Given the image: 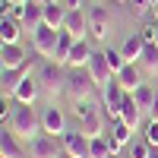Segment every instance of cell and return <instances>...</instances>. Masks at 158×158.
<instances>
[{"label": "cell", "mask_w": 158, "mask_h": 158, "mask_svg": "<svg viewBox=\"0 0 158 158\" xmlns=\"http://www.w3.org/2000/svg\"><path fill=\"white\" fill-rule=\"evenodd\" d=\"M104 57H108V63H111L114 76H117V73H120V70L127 67V63H130V60H127V57L120 54V48H108V51H104Z\"/></svg>", "instance_id": "28"}, {"label": "cell", "mask_w": 158, "mask_h": 158, "mask_svg": "<svg viewBox=\"0 0 158 158\" xmlns=\"http://www.w3.org/2000/svg\"><path fill=\"white\" fill-rule=\"evenodd\" d=\"M0 63H3V70L25 67V63H29V54L22 51V44H3V51H0Z\"/></svg>", "instance_id": "14"}, {"label": "cell", "mask_w": 158, "mask_h": 158, "mask_svg": "<svg viewBox=\"0 0 158 158\" xmlns=\"http://www.w3.org/2000/svg\"><path fill=\"white\" fill-rule=\"evenodd\" d=\"M60 139H63V152H67V158H89L92 139H89L85 133H79V130H67Z\"/></svg>", "instance_id": "7"}, {"label": "cell", "mask_w": 158, "mask_h": 158, "mask_svg": "<svg viewBox=\"0 0 158 158\" xmlns=\"http://www.w3.org/2000/svg\"><path fill=\"white\" fill-rule=\"evenodd\" d=\"M63 29H67L73 38H85V32H89V13L85 10H70Z\"/></svg>", "instance_id": "13"}, {"label": "cell", "mask_w": 158, "mask_h": 158, "mask_svg": "<svg viewBox=\"0 0 158 158\" xmlns=\"http://www.w3.org/2000/svg\"><path fill=\"white\" fill-rule=\"evenodd\" d=\"M139 35H142V41H146V44H155V38H158V22H146Z\"/></svg>", "instance_id": "32"}, {"label": "cell", "mask_w": 158, "mask_h": 158, "mask_svg": "<svg viewBox=\"0 0 158 158\" xmlns=\"http://www.w3.org/2000/svg\"><path fill=\"white\" fill-rule=\"evenodd\" d=\"M89 32L92 38H98V41H104V38L111 35V16L104 6H92L89 10Z\"/></svg>", "instance_id": "9"}, {"label": "cell", "mask_w": 158, "mask_h": 158, "mask_svg": "<svg viewBox=\"0 0 158 158\" xmlns=\"http://www.w3.org/2000/svg\"><path fill=\"white\" fill-rule=\"evenodd\" d=\"M127 95H130V92H127L120 82H117V76H114L111 82L101 89V104L108 108V117H111V120H117V117H120V108H123Z\"/></svg>", "instance_id": "5"}, {"label": "cell", "mask_w": 158, "mask_h": 158, "mask_svg": "<svg viewBox=\"0 0 158 158\" xmlns=\"http://www.w3.org/2000/svg\"><path fill=\"white\" fill-rule=\"evenodd\" d=\"M29 67L32 63H25V67H13V70H3V76H0V82H3V95L13 98V92H16V85L22 82L25 76H29Z\"/></svg>", "instance_id": "17"}, {"label": "cell", "mask_w": 158, "mask_h": 158, "mask_svg": "<svg viewBox=\"0 0 158 158\" xmlns=\"http://www.w3.org/2000/svg\"><path fill=\"white\" fill-rule=\"evenodd\" d=\"M139 70L142 76H158V44H146V51L139 57Z\"/></svg>", "instance_id": "24"}, {"label": "cell", "mask_w": 158, "mask_h": 158, "mask_svg": "<svg viewBox=\"0 0 158 158\" xmlns=\"http://www.w3.org/2000/svg\"><path fill=\"white\" fill-rule=\"evenodd\" d=\"M89 73H92V79H95V85L98 89H104L114 79V70H111V63H108V57H104V51H98V54H92V60H89V67H85Z\"/></svg>", "instance_id": "8"}, {"label": "cell", "mask_w": 158, "mask_h": 158, "mask_svg": "<svg viewBox=\"0 0 158 158\" xmlns=\"http://www.w3.org/2000/svg\"><path fill=\"white\" fill-rule=\"evenodd\" d=\"M111 133H114V139L120 142V146H130V142H133V133H136V130H133V127H127V123H120V120H114Z\"/></svg>", "instance_id": "26"}, {"label": "cell", "mask_w": 158, "mask_h": 158, "mask_svg": "<svg viewBox=\"0 0 158 158\" xmlns=\"http://www.w3.org/2000/svg\"><path fill=\"white\" fill-rule=\"evenodd\" d=\"M38 95H41V85H38V76H32V73L16 85V92H13V98H16L19 104H35Z\"/></svg>", "instance_id": "11"}, {"label": "cell", "mask_w": 158, "mask_h": 158, "mask_svg": "<svg viewBox=\"0 0 158 158\" xmlns=\"http://www.w3.org/2000/svg\"><path fill=\"white\" fill-rule=\"evenodd\" d=\"M142 139H146L152 149H158V117H149V120H146V133H142Z\"/></svg>", "instance_id": "29"}, {"label": "cell", "mask_w": 158, "mask_h": 158, "mask_svg": "<svg viewBox=\"0 0 158 158\" xmlns=\"http://www.w3.org/2000/svg\"><path fill=\"white\" fill-rule=\"evenodd\" d=\"M79 133H85L89 139H95V136H104V133H108V130H104V111L98 108L95 114H89L85 117V120H79Z\"/></svg>", "instance_id": "15"}, {"label": "cell", "mask_w": 158, "mask_h": 158, "mask_svg": "<svg viewBox=\"0 0 158 158\" xmlns=\"http://www.w3.org/2000/svg\"><path fill=\"white\" fill-rule=\"evenodd\" d=\"M155 92H158V89H152V85H146V82H142V85L133 92L136 104H139L142 111H149V114H152V108H155Z\"/></svg>", "instance_id": "25"}, {"label": "cell", "mask_w": 158, "mask_h": 158, "mask_svg": "<svg viewBox=\"0 0 158 158\" xmlns=\"http://www.w3.org/2000/svg\"><path fill=\"white\" fill-rule=\"evenodd\" d=\"M41 3H54V0H41Z\"/></svg>", "instance_id": "37"}, {"label": "cell", "mask_w": 158, "mask_h": 158, "mask_svg": "<svg viewBox=\"0 0 158 158\" xmlns=\"http://www.w3.org/2000/svg\"><path fill=\"white\" fill-rule=\"evenodd\" d=\"M67 10H82V0H60Z\"/></svg>", "instance_id": "33"}, {"label": "cell", "mask_w": 158, "mask_h": 158, "mask_svg": "<svg viewBox=\"0 0 158 158\" xmlns=\"http://www.w3.org/2000/svg\"><path fill=\"white\" fill-rule=\"evenodd\" d=\"M29 158H67V152H63V139L41 130L35 139H29Z\"/></svg>", "instance_id": "4"}, {"label": "cell", "mask_w": 158, "mask_h": 158, "mask_svg": "<svg viewBox=\"0 0 158 158\" xmlns=\"http://www.w3.org/2000/svg\"><path fill=\"white\" fill-rule=\"evenodd\" d=\"M0 158H29V152L19 146V136L13 130H6V127L0 133Z\"/></svg>", "instance_id": "12"}, {"label": "cell", "mask_w": 158, "mask_h": 158, "mask_svg": "<svg viewBox=\"0 0 158 158\" xmlns=\"http://www.w3.org/2000/svg\"><path fill=\"white\" fill-rule=\"evenodd\" d=\"M95 111H98L95 101H76V104H73V117H76V120H85V117L95 114Z\"/></svg>", "instance_id": "30"}, {"label": "cell", "mask_w": 158, "mask_h": 158, "mask_svg": "<svg viewBox=\"0 0 158 158\" xmlns=\"http://www.w3.org/2000/svg\"><path fill=\"white\" fill-rule=\"evenodd\" d=\"M155 44H158V38H155Z\"/></svg>", "instance_id": "39"}, {"label": "cell", "mask_w": 158, "mask_h": 158, "mask_svg": "<svg viewBox=\"0 0 158 158\" xmlns=\"http://www.w3.org/2000/svg\"><path fill=\"white\" fill-rule=\"evenodd\" d=\"M152 19L158 22V0H155V3H152Z\"/></svg>", "instance_id": "34"}, {"label": "cell", "mask_w": 158, "mask_h": 158, "mask_svg": "<svg viewBox=\"0 0 158 158\" xmlns=\"http://www.w3.org/2000/svg\"><path fill=\"white\" fill-rule=\"evenodd\" d=\"M149 158H158V149H152V155H149Z\"/></svg>", "instance_id": "36"}, {"label": "cell", "mask_w": 158, "mask_h": 158, "mask_svg": "<svg viewBox=\"0 0 158 158\" xmlns=\"http://www.w3.org/2000/svg\"><path fill=\"white\" fill-rule=\"evenodd\" d=\"M10 130L16 136H22V139H35L38 133H41V117L35 114L32 104H19L16 101V108H13V114H10Z\"/></svg>", "instance_id": "1"}, {"label": "cell", "mask_w": 158, "mask_h": 158, "mask_svg": "<svg viewBox=\"0 0 158 158\" xmlns=\"http://www.w3.org/2000/svg\"><path fill=\"white\" fill-rule=\"evenodd\" d=\"M89 158H114V155H111V146H108V136H95V139H92Z\"/></svg>", "instance_id": "27"}, {"label": "cell", "mask_w": 158, "mask_h": 158, "mask_svg": "<svg viewBox=\"0 0 158 158\" xmlns=\"http://www.w3.org/2000/svg\"><path fill=\"white\" fill-rule=\"evenodd\" d=\"M60 32H63V29H60ZM60 32H57V29H48V25L35 29V32H32V48H35V54L44 57V60H51V57H54V51H57Z\"/></svg>", "instance_id": "6"}, {"label": "cell", "mask_w": 158, "mask_h": 158, "mask_svg": "<svg viewBox=\"0 0 158 158\" xmlns=\"http://www.w3.org/2000/svg\"><path fill=\"white\" fill-rule=\"evenodd\" d=\"M22 25H25V29H32V32L44 25V3H41V0H32V3H25Z\"/></svg>", "instance_id": "21"}, {"label": "cell", "mask_w": 158, "mask_h": 158, "mask_svg": "<svg viewBox=\"0 0 158 158\" xmlns=\"http://www.w3.org/2000/svg\"><path fill=\"white\" fill-rule=\"evenodd\" d=\"M35 76H38V85H41V92H44L48 98L67 95V73L60 70V63H51V60H48Z\"/></svg>", "instance_id": "3"}, {"label": "cell", "mask_w": 158, "mask_h": 158, "mask_svg": "<svg viewBox=\"0 0 158 158\" xmlns=\"http://www.w3.org/2000/svg\"><path fill=\"white\" fill-rule=\"evenodd\" d=\"M117 3H130V0H117Z\"/></svg>", "instance_id": "38"}, {"label": "cell", "mask_w": 158, "mask_h": 158, "mask_svg": "<svg viewBox=\"0 0 158 158\" xmlns=\"http://www.w3.org/2000/svg\"><path fill=\"white\" fill-rule=\"evenodd\" d=\"M152 155V146L146 139H136V142H130V158H149Z\"/></svg>", "instance_id": "31"}, {"label": "cell", "mask_w": 158, "mask_h": 158, "mask_svg": "<svg viewBox=\"0 0 158 158\" xmlns=\"http://www.w3.org/2000/svg\"><path fill=\"white\" fill-rule=\"evenodd\" d=\"M41 130H44V133H54V136H63V133H67V114H63L57 104L44 108V114H41Z\"/></svg>", "instance_id": "10"}, {"label": "cell", "mask_w": 158, "mask_h": 158, "mask_svg": "<svg viewBox=\"0 0 158 158\" xmlns=\"http://www.w3.org/2000/svg\"><path fill=\"white\" fill-rule=\"evenodd\" d=\"M142 51H146V41H142V35H130L127 41L120 44V54H123V57H127L130 63H139Z\"/></svg>", "instance_id": "23"}, {"label": "cell", "mask_w": 158, "mask_h": 158, "mask_svg": "<svg viewBox=\"0 0 158 158\" xmlns=\"http://www.w3.org/2000/svg\"><path fill=\"white\" fill-rule=\"evenodd\" d=\"M67 6H63L60 3V0H54V3H44V25H48V29H63V22H67Z\"/></svg>", "instance_id": "16"}, {"label": "cell", "mask_w": 158, "mask_h": 158, "mask_svg": "<svg viewBox=\"0 0 158 158\" xmlns=\"http://www.w3.org/2000/svg\"><path fill=\"white\" fill-rule=\"evenodd\" d=\"M95 79H92V73L85 67H70L67 73V98L76 104V101H92V95H95Z\"/></svg>", "instance_id": "2"}, {"label": "cell", "mask_w": 158, "mask_h": 158, "mask_svg": "<svg viewBox=\"0 0 158 158\" xmlns=\"http://www.w3.org/2000/svg\"><path fill=\"white\" fill-rule=\"evenodd\" d=\"M117 82H120L127 92H136L142 85V70H139V63H127V67L117 73Z\"/></svg>", "instance_id": "20"}, {"label": "cell", "mask_w": 158, "mask_h": 158, "mask_svg": "<svg viewBox=\"0 0 158 158\" xmlns=\"http://www.w3.org/2000/svg\"><path fill=\"white\" fill-rule=\"evenodd\" d=\"M6 3H16V6H25V3H32V0H6Z\"/></svg>", "instance_id": "35"}, {"label": "cell", "mask_w": 158, "mask_h": 158, "mask_svg": "<svg viewBox=\"0 0 158 158\" xmlns=\"http://www.w3.org/2000/svg\"><path fill=\"white\" fill-rule=\"evenodd\" d=\"M120 123H127V127H139V120H142V108L136 104V98H133V92L127 95V101H123V108H120V117H117Z\"/></svg>", "instance_id": "19"}, {"label": "cell", "mask_w": 158, "mask_h": 158, "mask_svg": "<svg viewBox=\"0 0 158 158\" xmlns=\"http://www.w3.org/2000/svg\"><path fill=\"white\" fill-rule=\"evenodd\" d=\"M92 54H95V51L89 48V41H85V38H76V44H73V51H70V60H67V67H89Z\"/></svg>", "instance_id": "22"}, {"label": "cell", "mask_w": 158, "mask_h": 158, "mask_svg": "<svg viewBox=\"0 0 158 158\" xmlns=\"http://www.w3.org/2000/svg\"><path fill=\"white\" fill-rule=\"evenodd\" d=\"M25 25L19 19H13V16H3L0 19V41L3 44H19V35H22Z\"/></svg>", "instance_id": "18"}]
</instances>
